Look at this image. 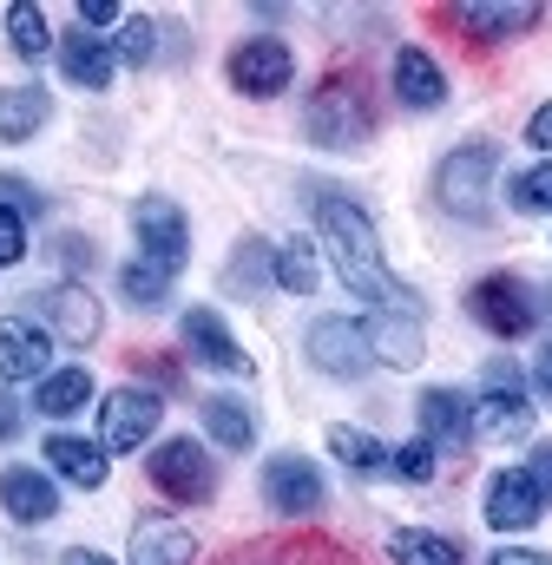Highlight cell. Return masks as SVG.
Wrapping results in <instances>:
<instances>
[{"label": "cell", "instance_id": "6da1fadb", "mask_svg": "<svg viewBox=\"0 0 552 565\" xmlns=\"http://www.w3.org/2000/svg\"><path fill=\"white\" fill-rule=\"evenodd\" d=\"M316 244L329 250L336 277H342V289H349L355 302H369V309H421L414 289H402V282L389 277V264H382V237H375V224H369L362 204L322 191V198H316Z\"/></svg>", "mask_w": 552, "mask_h": 565}, {"label": "cell", "instance_id": "7a4b0ae2", "mask_svg": "<svg viewBox=\"0 0 552 565\" xmlns=\"http://www.w3.org/2000/svg\"><path fill=\"white\" fill-rule=\"evenodd\" d=\"M302 132L329 151H362L375 139V106H369V79L349 66V73H329L316 93H309V113H302Z\"/></svg>", "mask_w": 552, "mask_h": 565}, {"label": "cell", "instance_id": "3957f363", "mask_svg": "<svg viewBox=\"0 0 552 565\" xmlns=\"http://www.w3.org/2000/svg\"><path fill=\"white\" fill-rule=\"evenodd\" d=\"M493 164H500V151L493 145H460L454 158H440V171H434V198H440V211L447 217H467V224H487V198H493Z\"/></svg>", "mask_w": 552, "mask_h": 565}, {"label": "cell", "instance_id": "277c9868", "mask_svg": "<svg viewBox=\"0 0 552 565\" xmlns=\"http://www.w3.org/2000/svg\"><path fill=\"white\" fill-rule=\"evenodd\" d=\"M480 388H487V395L474 402V440L507 447V440H527V434H533V402H527V382H520L513 362H487Z\"/></svg>", "mask_w": 552, "mask_h": 565}, {"label": "cell", "instance_id": "5b68a950", "mask_svg": "<svg viewBox=\"0 0 552 565\" xmlns=\"http://www.w3.org/2000/svg\"><path fill=\"white\" fill-rule=\"evenodd\" d=\"M145 473H151V487H158L164 500H178V507H204V500L217 493V473H211V460H204V440H191V434L158 440L151 460H145Z\"/></svg>", "mask_w": 552, "mask_h": 565}, {"label": "cell", "instance_id": "8992f818", "mask_svg": "<svg viewBox=\"0 0 552 565\" xmlns=\"http://www.w3.org/2000/svg\"><path fill=\"white\" fill-rule=\"evenodd\" d=\"M33 302V322L46 329V335H60V342H73V349H86V342H99V329H106V309H99V296L86 289V282H46V289H33L26 296Z\"/></svg>", "mask_w": 552, "mask_h": 565}, {"label": "cell", "instance_id": "52a82bcc", "mask_svg": "<svg viewBox=\"0 0 552 565\" xmlns=\"http://www.w3.org/2000/svg\"><path fill=\"white\" fill-rule=\"evenodd\" d=\"M302 355H309L322 375H336V382H362V375L375 369L369 329H362V322H349V316H316V322H309V335H302Z\"/></svg>", "mask_w": 552, "mask_h": 565}, {"label": "cell", "instance_id": "ba28073f", "mask_svg": "<svg viewBox=\"0 0 552 565\" xmlns=\"http://www.w3.org/2000/svg\"><path fill=\"white\" fill-rule=\"evenodd\" d=\"M467 309H474V322L487 329V335H527L533 322H540V309H533V289L513 277V270H493V277H480L467 289Z\"/></svg>", "mask_w": 552, "mask_h": 565}, {"label": "cell", "instance_id": "9c48e42d", "mask_svg": "<svg viewBox=\"0 0 552 565\" xmlns=\"http://www.w3.org/2000/svg\"><path fill=\"white\" fill-rule=\"evenodd\" d=\"M158 422H164V402L151 395V388H113L106 402H99V447L106 454H132V447H145L151 434H158Z\"/></svg>", "mask_w": 552, "mask_h": 565}, {"label": "cell", "instance_id": "30bf717a", "mask_svg": "<svg viewBox=\"0 0 552 565\" xmlns=\"http://www.w3.org/2000/svg\"><path fill=\"white\" fill-rule=\"evenodd\" d=\"M289 79H296V53L276 33H257L231 53V86L244 99H276V93H289Z\"/></svg>", "mask_w": 552, "mask_h": 565}, {"label": "cell", "instance_id": "8fae6325", "mask_svg": "<svg viewBox=\"0 0 552 565\" xmlns=\"http://www.w3.org/2000/svg\"><path fill=\"white\" fill-rule=\"evenodd\" d=\"M132 231H138L145 264H164V270L178 277V264H184V250H191V224H184V211H178L171 198H138L132 204Z\"/></svg>", "mask_w": 552, "mask_h": 565}, {"label": "cell", "instance_id": "7c38bea8", "mask_svg": "<svg viewBox=\"0 0 552 565\" xmlns=\"http://www.w3.org/2000/svg\"><path fill=\"white\" fill-rule=\"evenodd\" d=\"M264 500H270V513H283V520H309V513H322L329 487H322V473L302 454H276L270 467H264Z\"/></svg>", "mask_w": 552, "mask_h": 565}, {"label": "cell", "instance_id": "4fadbf2b", "mask_svg": "<svg viewBox=\"0 0 552 565\" xmlns=\"http://www.w3.org/2000/svg\"><path fill=\"white\" fill-rule=\"evenodd\" d=\"M178 335H184L191 362H204V369H217V375H251V355H244V342L224 329V316H217V309H184Z\"/></svg>", "mask_w": 552, "mask_h": 565}, {"label": "cell", "instance_id": "5bb4252c", "mask_svg": "<svg viewBox=\"0 0 552 565\" xmlns=\"http://www.w3.org/2000/svg\"><path fill=\"white\" fill-rule=\"evenodd\" d=\"M46 355H53V335L33 316H7L0 322V382H46L53 375Z\"/></svg>", "mask_w": 552, "mask_h": 565}, {"label": "cell", "instance_id": "9a60e30c", "mask_svg": "<svg viewBox=\"0 0 552 565\" xmlns=\"http://www.w3.org/2000/svg\"><path fill=\"white\" fill-rule=\"evenodd\" d=\"M540 513H546V500H540V487H533L527 467H507V473L487 480V526H500V533H527Z\"/></svg>", "mask_w": 552, "mask_h": 565}, {"label": "cell", "instance_id": "2e32d148", "mask_svg": "<svg viewBox=\"0 0 552 565\" xmlns=\"http://www.w3.org/2000/svg\"><path fill=\"white\" fill-rule=\"evenodd\" d=\"M369 349H375V362H389V369H414L421 355H427V335H421V309H369Z\"/></svg>", "mask_w": 552, "mask_h": 565}, {"label": "cell", "instance_id": "e0dca14e", "mask_svg": "<svg viewBox=\"0 0 552 565\" xmlns=\"http://www.w3.org/2000/svg\"><path fill=\"white\" fill-rule=\"evenodd\" d=\"M0 513L20 520V526H46V520L60 513L53 473H40V467H7V473H0Z\"/></svg>", "mask_w": 552, "mask_h": 565}, {"label": "cell", "instance_id": "ac0fdd59", "mask_svg": "<svg viewBox=\"0 0 552 565\" xmlns=\"http://www.w3.org/2000/svg\"><path fill=\"white\" fill-rule=\"evenodd\" d=\"M113 66H119L113 40H99V33H86V26L60 33V73H66L73 86H86V93H106V86H113Z\"/></svg>", "mask_w": 552, "mask_h": 565}, {"label": "cell", "instance_id": "d6986e66", "mask_svg": "<svg viewBox=\"0 0 552 565\" xmlns=\"http://www.w3.org/2000/svg\"><path fill=\"white\" fill-rule=\"evenodd\" d=\"M132 565H198L191 526H178V520H164V513L138 520L132 526Z\"/></svg>", "mask_w": 552, "mask_h": 565}, {"label": "cell", "instance_id": "ffe728a7", "mask_svg": "<svg viewBox=\"0 0 552 565\" xmlns=\"http://www.w3.org/2000/svg\"><path fill=\"white\" fill-rule=\"evenodd\" d=\"M389 79H395V99H402L408 113H434V106L447 99V73H440L421 46H402V53H395Z\"/></svg>", "mask_w": 552, "mask_h": 565}, {"label": "cell", "instance_id": "44dd1931", "mask_svg": "<svg viewBox=\"0 0 552 565\" xmlns=\"http://www.w3.org/2000/svg\"><path fill=\"white\" fill-rule=\"evenodd\" d=\"M46 467L60 473V480H73V487H86V493H99L106 487V447L99 440H79V434H46Z\"/></svg>", "mask_w": 552, "mask_h": 565}, {"label": "cell", "instance_id": "7402d4cb", "mask_svg": "<svg viewBox=\"0 0 552 565\" xmlns=\"http://www.w3.org/2000/svg\"><path fill=\"white\" fill-rule=\"evenodd\" d=\"M421 434L434 447H467L474 440V402L460 388H427L421 395Z\"/></svg>", "mask_w": 552, "mask_h": 565}, {"label": "cell", "instance_id": "603a6c76", "mask_svg": "<svg viewBox=\"0 0 552 565\" xmlns=\"http://www.w3.org/2000/svg\"><path fill=\"white\" fill-rule=\"evenodd\" d=\"M454 26H460L467 40H480V46H500V40L533 33V26H540V7H533V0H520V7H460Z\"/></svg>", "mask_w": 552, "mask_h": 565}, {"label": "cell", "instance_id": "cb8c5ba5", "mask_svg": "<svg viewBox=\"0 0 552 565\" xmlns=\"http://www.w3.org/2000/svg\"><path fill=\"white\" fill-rule=\"evenodd\" d=\"M198 415H204V434H211L217 447H231V454H244V447L257 440V415H251L237 395H204Z\"/></svg>", "mask_w": 552, "mask_h": 565}, {"label": "cell", "instance_id": "d4e9b609", "mask_svg": "<svg viewBox=\"0 0 552 565\" xmlns=\"http://www.w3.org/2000/svg\"><path fill=\"white\" fill-rule=\"evenodd\" d=\"M46 113H53V99H46L40 86H0V139L7 145L33 139V132L46 126Z\"/></svg>", "mask_w": 552, "mask_h": 565}, {"label": "cell", "instance_id": "484cf974", "mask_svg": "<svg viewBox=\"0 0 552 565\" xmlns=\"http://www.w3.org/2000/svg\"><path fill=\"white\" fill-rule=\"evenodd\" d=\"M86 402H93V375H86V369H53V375L33 388V408H40V415H53V422L79 415Z\"/></svg>", "mask_w": 552, "mask_h": 565}, {"label": "cell", "instance_id": "4316f807", "mask_svg": "<svg viewBox=\"0 0 552 565\" xmlns=\"http://www.w3.org/2000/svg\"><path fill=\"white\" fill-rule=\"evenodd\" d=\"M389 559H395V565H467L454 540H440V533H421V526H402V533L389 540Z\"/></svg>", "mask_w": 552, "mask_h": 565}, {"label": "cell", "instance_id": "83f0119b", "mask_svg": "<svg viewBox=\"0 0 552 565\" xmlns=\"http://www.w3.org/2000/svg\"><path fill=\"white\" fill-rule=\"evenodd\" d=\"M7 46H13L20 60H46V46H60V40H53V26H46L40 7L13 0V7H7Z\"/></svg>", "mask_w": 552, "mask_h": 565}, {"label": "cell", "instance_id": "f1b7e54d", "mask_svg": "<svg viewBox=\"0 0 552 565\" xmlns=\"http://www.w3.org/2000/svg\"><path fill=\"white\" fill-rule=\"evenodd\" d=\"M329 454H336L342 467H355V473H389V454H395V447H382V440L362 434V427H329Z\"/></svg>", "mask_w": 552, "mask_h": 565}, {"label": "cell", "instance_id": "f546056e", "mask_svg": "<svg viewBox=\"0 0 552 565\" xmlns=\"http://www.w3.org/2000/svg\"><path fill=\"white\" fill-rule=\"evenodd\" d=\"M119 289H126V302H132V309H164V302H171V270L138 257V264L119 270Z\"/></svg>", "mask_w": 552, "mask_h": 565}, {"label": "cell", "instance_id": "4dcf8cb0", "mask_svg": "<svg viewBox=\"0 0 552 565\" xmlns=\"http://www.w3.org/2000/svg\"><path fill=\"white\" fill-rule=\"evenodd\" d=\"M276 282H283L289 296H316L322 270H316V250H309V237H296V244H283V250H276Z\"/></svg>", "mask_w": 552, "mask_h": 565}, {"label": "cell", "instance_id": "1f68e13d", "mask_svg": "<svg viewBox=\"0 0 552 565\" xmlns=\"http://www.w3.org/2000/svg\"><path fill=\"white\" fill-rule=\"evenodd\" d=\"M389 473H402V480H414V487H427V480H434V440H427V434L402 440V447L389 454Z\"/></svg>", "mask_w": 552, "mask_h": 565}, {"label": "cell", "instance_id": "d6a6232c", "mask_svg": "<svg viewBox=\"0 0 552 565\" xmlns=\"http://www.w3.org/2000/svg\"><path fill=\"white\" fill-rule=\"evenodd\" d=\"M513 204L520 211H552V158H540L533 171L513 178Z\"/></svg>", "mask_w": 552, "mask_h": 565}, {"label": "cell", "instance_id": "836d02e7", "mask_svg": "<svg viewBox=\"0 0 552 565\" xmlns=\"http://www.w3.org/2000/svg\"><path fill=\"white\" fill-rule=\"evenodd\" d=\"M113 53H119L126 66H151V53H158V26H151V20H126Z\"/></svg>", "mask_w": 552, "mask_h": 565}, {"label": "cell", "instance_id": "e575fe53", "mask_svg": "<svg viewBox=\"0 0 552 565\" xmlns=\"http://www.w3.org/2000/svg\"><path fill=\"white\" fill-rule=\"evenodd\" d=\"M264 277H276V250L270 244H237V264H231V282H264Z\"/></svg>", "mask_w": 552, "mask_h": 565}, {"label": "cell", "instance_id": "d590c367", "mask_svg": "<svg viewBox=\"0 0 552 565\" xmlns=\"http://www.w3.org/2000/svg\"><path fill=\"white\" fill-rule=\"evenodd\" d=\"M0 211H13V217H40V191H33L26 178L0 171Z\"/></svg>", "mask_w": 552, "mask_h": 565}, {"label": "cell", "instance_id": "8d00e7d4", "mask_svg": "<svg viewBox=\"0 0 552 565\" xmlns=\"http://www.w3.org/2000/svg\"><path fill=\"white\" fill-rule=\"evenodd\" d=\"M20 257H26V224H20L13 211H0V270L20 264Z\"/></svg>", "mask_w": 552, "mask_h": 565}, {"label": "cell", "instance_id": "74e56055", "mask_svg": "<svg viewBox=\"0 0 552 565\" xmlns=\"http://www.w3.org/2000/svg\"><path fill=\"white\" fill-rule=\"evenodd\" d=\"M527 473H533V487H540V500H552V440L533 447V460H527Z\"/></svg>", "mask_w": 552, "mask_h": 565}, {"label": "cell", "instance_id": "f35d334b", "mask_svg": "<svg viewBox=\"0 0 552 565\" xmlns=\"http://www.w3.org/2000/svg\"><path fill=\"white\" fill-rule=\"evenodd\" d=\"M113 20H119L113 0H79V26H86V33H99V26H113Z\"/></svg>", "mask_w": 552, "mask_h": 565}, {"label": "cell", "instance_id": "ab89813d", "mask_svg": "<svg viewBox=\"0 0 552 565\" xmlns=\"http://www.w3.org/2000/svg\"><path fill=\"white\" fill-rule=\"evenodd\" d=\"M60 264L66 270H93V244L86 237H60Z\"/></svg>", "mask_w": 552, "mask_h": 565}, {"label": "cell", "instance_id": "60d3db41", "mask_svg": "<svg viewBox=\"0 0 552 565\" xmlns=\"http://www.w3.org/2000/svg\"><path fill=\"white\" fill-rule=\"evenodd\" d=\"M487 565H552V553H533V546H500Z\"/></svg>", "mask_w": 552, "mask_h": 565}, {"label": "cell", "instance_id": "b9f144b4", "mask_svg": "<svg viewBox=\"0 0 552 565\" xmlns=\"http://www.w3.org/2000/svg\"><path fill=\"white\" fill-rule=\"evenodd\" d=\"M527 145H540V151H552V106H540V113L527 119Z\"/></svg>", "mask_w": 552, "mask_h": 565}, {"label": "cell", "instance_id": "7bdbcfd3", "mask_svg": "<svg viewBox=\"0 0 552 565\" xmlns=\"http://www.w3.org/2000/svg\"><path fill=\"white\" fill-rule=\"evenodd\" d=\"M13 434H20V402L0 388V440H13Z\"/></svg>", "mask_w": 552, "mask_h": 565}, {"label": "cell", "instance_id": "ee69618b", "mask_svg": "<svg viewBox=\"0 0 552 565\" xmlns=\"http://www.w3.org/2000/svg\"><path fill=\"white\" fill-rule=\"evenodd\" d=\"M533 388H540V395L552 402V342L540 349V362H533Z\"/></svg>", "mask_w": 552, "mask_h": 565}, {"label": "cell", "instance_id": "f6af8a7d", "mask_svg": "<svg viewBox=\"0 0 552 565\" xmlns=\"http://www.w3.org/2000/svg\"><path fill=\"white\" fill-rule=\"evenodd\" d=\"M66 565H113V559H106V553H93V546H73V553H66Z\"/></svg>", "mask_w": 552, "mask_h": 565}, {"label": "cell", "instance_id": "bcb514c9", "mask_svg": "<svg viewBox=\"0 0 552 565\" xmlns=\"http://www.w3.org/2000/svg\"><path fill=\"white\" fill-rule=\"evenodd\" d=\"M237 565H296V553L289 559H237Z\"/></svg>", "mask_w": 552, "mask_h": 565}]
</instances>
